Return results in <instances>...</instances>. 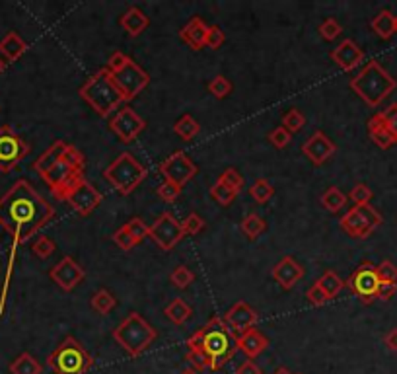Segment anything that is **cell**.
Here are the masks:
<instances>
[{
  "instance_id": "f1b7e54d",
  "label": "cell",
  "mask_w": 397,
  "mask_h": 374,
  "mask_svg": "<svg viewBox=\"0 0 397 374\" xmlns=\"http://www.w3.org/2000/svg\"><path fill=\"white\" fill-rule=\"evenodd\" d=\"M10 374H43V364L32 353H20L8 366Z\"/></svg>"
},
{
  "instance_id": "e575fe53",
  "label": "cell",
  "mask_w": 397,
  "mask_h": 374,
  "mask_svg": "<svg viewBox=\"0 0 397 374\" xmlns=\"http://www.w3.org/2000/svg\"><path fill=\"white\" fill-rule=\"evenodd\" d=\"M347 201H349V197L343 194L339 187H335V185H331V187L322 195V205H324V209H327L329 213H339L343 207L347 205Z\"/></svg>"
},
{
  "instance_id": "d6986e66",
  "label": "cell",
  "mask_w": 397,
  "mask_h": 374,
  "mask_svg": "<svg viewBox=\"0 0 397 374\" xmlns=\"http://www.w3.org/2000/svg\"><path fill=\"white\" fill-rule=\"evenodd\" d=\"M302 152L304 156L312 162L313 166H324L329 158L337 152L335 143L324 133V131H315V133L302 145Z\"/></svg>"
},
{
  "instance_id": "d590c367",
  "label": "cell",
  "mask_w": 397,
  "mask_h": 374,
  "mask_svg": "<svg viewBox=\"0 0 397 374\" xmlns=\"http://www.w3.org/2000/svg\"><path fill=\"white\" fill-rule=\"evenodd\" d=\"M250 195L253 197L255 203L259 205H265L273 195H275V187L271 185V181L265 180V178H259V180L253 181V185L250 187Z\"/></svg>"
},
{
  "instance_id": "c3c4849f",
  "label": "cell",
  "mask_w": 397,
  "mask_h": 374,
  "mask_svg": "<svg viewBox=\"0 0 397 374\" xmlns=\"http://www.w3.org/2000/svg\"><path fill=\"white\" fill-rule=\"evenodd\" d=\"M341 32H343V27L335 18H327L320 24V36L324 37L325 41H335L341 36Z\"/></svg>"
},
{
  "instance_id": "5bb4252c",
  "label": "cell",
  "mask_w": 397,
  "mask_h": 374,
  "mask_svg": "<svg viewBox=\"0 0 397 374\" xmlns=\"http://www.w3.org/2000/svg\"><path fill=\"white\" fill-rule=\"evenodd\" d=\"M345 285L349 287L350 292H354L361 299L362 304H372L374 301H378L380 279L376 273V266L370 261H362L361 266L352 271V275Z\"/></svg>"
},
{
  "instance_id": "7c38bea8",
  "label": "cell",
  "mask_w": 397,
  "mask_h": 374,
  "mask_svg": "<svg viewBox=\"0 0 397 374\" xmlns=\"http://www.w3.org/2000/svg\"><path fill=\"white\" fill-rule=\"evenodd\" d=\"M32 146L25 143L20 135L14 131L10 125L0 127V172L8 174L16 168L27 154Z\"/></svg>"
},
{
  "instance_id": "be15d7a7",
  "label": "cell",
  "mask_w": 397,
  "mask_h": 374,
  "mask_svg": "<svg viewBox=\"0 0 397 374\" xmlns=\"http://www.w3.org/2000/svg\"><path fill=\"white\" fill-rule=\"evenodd\" d=\"M180 374H201V373H199V371H195V369H191V366H189V369H183V371H181Z\"/></svg>"
},
{
  "instance_id": "91938a15",
  "label": "cell",
  "mask_w": 397,
  "mask_h": 374,
  "mask_svg": "<svg viewBox=\"0 0 397 374\" xmlns=\"http://www.w3.org/2000/svg\"><path fill=\"white\" fill-rule=\"evenodd\" d=\"M384 345L387 349L392 351V353H397V327L394 329H389L387 334L384 336Z\"/></svg>"
},
{
  "instance_id": "3957f363",
  "label": "cell",
  "mask_w": 397,
  "mask_h": 374,
  "mask_svg": "<svg viewBox=\"0 0 397 374\" xmlns=\"http://www.w3.org/2000/svg\"><path fill=\"white\" fill-rule=\"evenodd\" d=\"M78 94L99 117H109L113 111L121 109V104H125L123 94L113 80V74L108 69H99L92 74L80 86Z\"/></svg>"
},
{
  "instance_id": "836d02e7",
  "label": "cell",
  "mask_w": 397,
  "mask_h": 374,
  "mask_svg": "<svg viewBox=\"0 0 397 374\" xmlns=\"http://www.w3.org/2000/svg\"><path fill=\"white\" fill-rule=\"evenodd\" d=\"M90 306L96 310L97 314L106 316V314H109L115 306H117V299H115V296H113L108 289H99L92 294Z\"/></svg>"
},
{
  "instance_id": "d6a6232c",
  "label": "cell",
  "mask_w": 397,
  "mask_h": 374,
  "mask_svg": "<svg viewBox=\"0 0 397 374\" xmlns=\"http://www.w3.org/2000/svg\"><path fill=\"white\" fill-rule=\"evenodd\" d=\"M267 230V222L257 213H250L241 220V232L248 240H257Z\"/></svg>"
},
{
  "instance_id": "f35d334b",
  "label": "cell",
  "mask_w": 397,
  "mask_h": 374,
  "mask_svg": "<svg viewBox=\"0 0 397 374\" xmlns=\"http://www.w3.org/2000/svg\"><path fill=\"white\" fill-rule=\"evenodd\" d=\"M206 88H208V94H210V96H215L217 100H224V97H228L230 94H232V90H234L232 82H230L224 74H217V76L208 82Z\"/></svg>"
},
{
  "instance_id": "b9f144b4",
  "label": "cell",
  "mask_w": 397,
  "mask_h": 374,
  "mask_svg": "<svg viewBox=\"0 0 397 374\" xmlns=\"http://www.w3.org/2000/svg\"><path fill=\"white\" fill-rule=\"evenodd\" d=\"M376 273L380 279V285H397V266L389 259H384L380 266H376Z\"/></svg>"
},
{
  "instance_id": "5b68a950",
  "label": "cell",
  "mask_w": 397,
  "mask_h": 374,
  "mask_svg": "<svg viewBox=\"0 0 397 374\" xmlns=\"http://www.w3.org/2000/svg\"><path fill=\"white\" fill-rule=\"evenodd\" d=\"M86 156L82 154V150H78L76 146L69 145L64 154L59 162L49 170L47 174L41 180L47 183V187L51 189L53 197L57 201H62V195L67 194V189L73 185L78 178L84 176Z\"/></svg>"
},
{
  "instance_id": "db71d44e",
  "label": "cell",
  "mask_w": 397,
  "mask_h": 374,
  "mask_svg": "<svg viewBox=\"0 0 397 374\" xmlns=\"http://www.w3.org/2000/svg\"><path fill=\"white\" fill-rule=\"evenodd\" d=\"M306 299L312 302L313 306H324L325 302H329L327 294L322 290V287H320L317 283H313L312 287L306 290Z\"/></svg>"
},
{
  "instance_id": "83f0119b",
  "label": "cell",
  "mask_w": 397,
  "mask_h": 374,
  "mask_svg": "<svg viewBox=\"0 0 397 374\" xmlns=\"http://www.w3.org/2000/svg\"><path fill=\"white\" fill-rule=\"evenodd\" d=\"M370 27L380 39H385V41L392 39L396 36V14L389 10L378 12V16H374V20L370 22Z\"/></svg>"
},
{
  "instance_id": "52a82bcc",
  "label": "cell",
  "mask_w": 397,
  "mask_h": 374,
  "mask_svg": "<svg viewBox=\"0 0 397 374\" xmlns=\"http://www.w3.org/2000/svg\"><path fill=\"white\" fill-rule=\"evenodd\" d=\"M47 366L57 374H84L94 366V359L78 339L67 336L47 357Z\"/></svg>"
},
{
  "instance_id": "7a4b0ae2",
  "label": "cell",
  "mask_w": 397,
  "mask_h": 374,
  "mask_svg": "<svg viewBox=\"0 0 397 374\" xmlns=\"http://www.w3.org/2000/svg\"><path fill=\"white\" fill-rule=\"evenodd\" d=\"M349 88L370 108H380L396 92L397 80L378 60H368L362 71L349 80Z\"/></svg>"
},
{
  "instance_id": "9a60e30c",
  "label": "cell",
  "mask_w": 397,
  "mask_h": 374,
  "mask_svg": "<svg viewBox=\"0 0 397 374\" xmlns=\"http://www.w3.org/2000/svg\"><path fill=\"white\" fill-rule=\"evenodd\" d=\"M183 226L171 213H162L148 230V238L164 252H171L183 240Z\"/></svg>"
},
{
  "instance_id": "9f6ffc18",
  "label": "cell",
  "mask_w": 397,
  "mask_h": 374,
  "mask_svg": "<svg viewBox=\"0 0 397 374\" xmlns=\"http://www.w3.org/2000/svg\"><path fill=\"white\" fill-rule=\"evenodd\" d=\"M203 341H205V327L197 329L193 334L191 338L187 339V349L195 351V349H203Z\"/></svg>"
},
{
  "instance_id": "484cf974",
  "label": "cell",
  "mask_w": 397,
  "mask_h": 374,
  "mask_svg": "<svg viewBox=\"0 0 397 374\" xmlns=\"http://www.w3.org/2000/svg\"><path fill=\"white\" fill-rule=\"evenodd\" d=\"M67 146H69V143H64V141H55L53 145L49 146L47 150L41 154V156L37 158L36 162H34V166L32 168L36 170L37 174L43 178L45 174H47L49 170L53 168L57 162H59L60 158H62V154H64V150H67Z\"/></svg>"
},
{
  "instance_id": "816d5d0a",
  "label": "cell",
  "mask_w": 397,
  "mask_h": 374,
  "mask_svg": "<svg viewBox=\"0 0 397 374\" xmlns=\"http://www.w3.org/2000/svg\"><path fill=\"white\" fill-rule=\"evenodd\" d=\"M158 197L164 201V203H173L178 197L181 195V187H178L176 183H169V181H164L160 187L156 189Z\"/></svg>"
},
{
  "instance_id": "7402d4cb",
  "label": "cell",
  "mask_w": 397,
  "mask_h": 374,
  "mask_svg": "<svg viewBox=\"0 0 397 374\" xmlns=\"http://www.w3.org/2000/svg\"><path fill=\"white\" fill-rule=\"evenodd\" d=\"M234 345H236V349L241 351L248 359H255V357H259L261 353L269 349V339L265 336L261 329H257V327H252V329H248L245 334H240V336H234Z\"/></svg>"
},
{
  "instance_id": "ac0fdd59",
  "label": "cell",
  "mask_w": 397,
  "mask_h": 374,
  "mask_svg": "<svg viewBox=\"0 0 397 374\" xmlns=\"http://www.w3.org/2000/svg\"><path fill=\"white\" fill-rule=\"evenodd\" d=\"M49 277L51 281L64 292H71L74 290L86 277L84 267L80 266L78 261H74V257L71 255H64L57 266H53V269L49 271Z\"/></svg>"
},
{
  "instance_id": "6125c7cd",
  "label": "cell",
  "mask_w": 397,
  "mask_h": 374,
  "mask_svg": "<svg viewBox=\"0 0 397 374\" xmlns=\"http://www.w3.org/2000/svg\"><path fill=\"white\" fill-rule=\"evenodd\" d=\"M6 67H8V60L4 59V57H0V74L6 71Z\"/></svg>"
},
{
  "instance_id": "6f0895ef",
  "label": "cell",
  "mask_w": 397,
  "mask_h": 374,
  "mask_svg": "<svg viewBox=\"0 0 397 374\" xmlns=\"http://www.w3.org/2000/svg\"><path fill=\"white\" fill-rule=\"evenodd\" d=\"M234 374H263V373H261V369H259L252 359H245V361L241 362L240 366L236 369V373Z\"/></svg>"
},
{
  "instance_id": "30bf717a",
  "label": "cell",
  "mask_w": 397,
  "mask_h": 374,
  "mask_svg": "<svg viewBox=\"0 0 397 374\" xmlns=\"http://www.w3.org/2000/svg\"><path fill=\"white\" fill-rule=\"evenodd\" d=\"M368 135L374 141V145L382 150H387L397 145V102L374 113L368 119Z\"/></svg>"
},
{
  "instance_id": "cb8c5ba5",
  "label": "cell",
  "mask_w": 397,
  "mask_h": 374,
  "mask_svg": "<svg viewBox=\"0 0 397 374\" xmlns=\"http://www.w3.org/2000/svg\"><path fill=\"white\" fill-rule=\"evenodd\" d=\"M206 34H208V25L205 24V20H201L199 16L191 18L187 24L181 27L180 37L183 43H187L193 51L205 47Z\"/></svg>"
},
{
  "instance_id": "8d00e7d4",
  "label": "cell",
  "mask_w": 397,
  "mask_h": 374,
  "mask_svg": "<svg viewBox=\"0 0 397 374\" xmlns=\"http://www.w3.org/2000/svg\"><path fill=\"white\" fill-rule=\"evenodd\" d=\"M210 197H213L220 207H230L234 201H236L238 191L230 189L228 185H224L222 181L217 180L213 183V187H210Z\"/></svg>"
},
{
  "instance_id": "4fadbf2b",
  "label": "cell",
  "mask_w": 397,
  "mask_h": 374,
  "mask_svg": "<svg viewBox=\"0 0 397 374\" xmlns=\"http://www.w3.org/2000/svg\"><path fill=\"white\" fill-rule=\"evenodd\" d=\"M111 74H113V80H115V84H117V88L121 90V94H123V100H125V102L134 100V97L145 90L146 86L150 84V76H148V73H146L139 62H134L131 57H129V60L123 65V69H119L117 73Z\"/></svg>"
},
{
  "instance_id": "f907efd6",
  "label": "cell",
  "mask_w": 397,
  "mask_h": 374,
  "mask_svg": "<svg viewBox=\"0 0 397 374\" xmlns=\"http://www.w3.org/2000/svg\"><path fill=\"white\" fill-rule=\"evenodd\" d=\"M269 141H271V145L275 146V148H287L290 145V141H292V135L282 127V125H278L277 129H273L269 137H267Z\"/></svg>"
},
{
  "instance_id": "681fc988",
  "label": "cell",
  "mask_w": 397,
  "mask_h": 374,
  "mask_svg": "<svg viewBox=\"0 0 397 374\" xmlns=\"http://www.w3.org/2000/svg\"><path fill=\"white\" fill-rule=\"evenodd\" d=\"M125 226L129 229V232L134 236V240L139 242V244L145 240V238H148V230H150V226H148V224H146L145 220H143L141 217L131 218Z\"/></svg>"
},
{
  "instance_id": "74e56055",
  "label": "cell",
  "mask_w": 397,
  "mask_h": 374,
  "mask_svg": "<svg viewBox=\"0 0 397 374\" xmlns=\"http://www.w3.org/2000/svg\"><path fill=\"white\" fill-rule=\"evenodd\" d=\"M280 125H282V127H285L290 135L300 133L302 129H304V125H306V117H304V113H302L300 109L292 108V109H289L285 115H282Z\"/></svg>"
},
{
  "instance_id": "7dc6e473",
  "label": "cell",
  "mask_w": 397,
  "mask_h": 374,
  "mask_svg": "<svg viewBox=\"0 0 397 374\" xmlns=\"http://www.w3.org/2000/svg\"><path fill=\"white\" fill-rule=\"evenodd\" d=\"M218 181H222L224 185H228L230 189L238 191L240 194L241 187H243V178L241 174L236 168H226L220 176H218Z\"/></svg>"
},
{
  "instance_id": "f6af8a7d",
  "label": "cell",
  "mask_w": 397,
  "mask_h": 374,
  "mask_svg": "<svg viewBox=\"0 0 397 374\" xmlns=\"http://www.w3.org/2000/svg\"><path fill=\"white\" fill-rule=\"evenodd\" d=\"M347 197H349L354 205H370L374 194L366 183H357V185L350 189V194L347 195Z\"/></svg>"
},
{
  "instance_id": "680465c9",
  "label": "cell",
  "mask_w": 397,
  "mask_h": 374,
  "mask_svg": "<svg viewBox=\"0 0 397 374\" xmlns=\"http://www.w3.org/2000/svg\"><path fill=\"white\" fill-rule=\"evenodd\" d=\"M397 292V285H380L378 289V301H389Z\"/></svg>"
},
{
  "instance_id": "8fae6325",
  "label": "cell",
  "mask_w": 397,
  "mask_h": 374,
  "mask_svg": "<svg viewBox=\"0 0 397 374\" xmlns=\"http://www.w3.org/2000/svg\"><path fill=\"white\" fill-rule=\"evenodd\" d=\"M62 201L73 207L74 213H78L80 217H90L101 205L104 195L82 176L67 189V194L62 195Z\"/></svg>"
},
{
  "instance_id": "603a6c76",
  "label": "cell",
  "mask_w": 397,
  "mask_h": 374,
  "mask_svg": "<svg viewBox=\"0 0 397 374\" xmlns=\"http://www.w3.org/2000/svg\"><path fill=\"white\" fill-rule=\"evenodd\" d=\"M271 275L282 289L290 290L292 287H296L298 281L304 277V267L292 255H285L277 266L273 267Z\"/></svg>"
},
{
  "instance_id": "11a10c76",
  "label": "cell",
  "mask_w": 397,
  "mask_h": 374,
  "mask_svg": "<svg viewBox=\"0 0 397 374\" xmlns=\"http://www.w3.org/2000/svg\"><path fill=\"white\" fill-rule=\"evenodd\" d=\"M127 60H129V57H127L123 51H113L111 57H109L108 67H106V69H108L109 73H117L119 69H123V65H125Z\"/></svg>"
},
{
  "instance_id": "60d3db41",
  "label": "cell",
  "mask_w": 397,
  "mask_h": 374,
  "mask_svg": "<svg viewBox=\"0 0 397 374\" xmlns=\"http://www.w3.org/2000/svg\"><path fill=\"white\" fill-rule=\"evenodd\" d=\"M185 359H187V362L191 364V369L199 371V373H201V371H206V369H213V359L206 355L205 349L187 351Z\"/></svg>"
},
{
  "instance_id": "7bdbcfd3",
  "label": "cell",
  "mask_w": 397,
  "mask_h": 374,
  "mask_svg": "<svg viewBox=\"0 0 397 374\" xmlns=\"http://www.w3.org/2000/svg\"><path fill=\"white\" fill-rule=\"evenodd\" d=\"M181 226H183V234L185 236H197V234H201L206 229V220L201 215H197V213H189L187 218L181 222Z\"/></svg>"
},
{
  "instance_id": "2e32d148",
  "label": "cell",
  "mask_w": 397,
  "mask_h": 374,
  "mask_svg": "<svg viewBox=\"0 0 397 374\" xmlns=\"http://www.w3.org/2000/svg\"><path fill=\"white\" fill-rule=\"evenodd\" d=\"M158 172L164 176L166 181L176 183L178 187H183V185H187L197 176L199 168L195 166V162L183 150H176L164 162H160Z\"/></svg>"
},
{
  "instance_id": "6da1fadb",
  "label": "cell",
  "mask_w": 397,
  "mask_h": 374,
  "mask_svg": "<svg viewBox=\"0 0 397 374\" xmlns=\"http://www.w3.org/2000/svg\"><path fill=\"white\" fill-rule=\"evenodd\" d=\"M55 218V209L27 180H18L0 197V226L24 244Z\"/></svg>"
},
{
  "instance_id": "f5cc1de1",
  "label": "cell",
  "mask_w": 397,
  "mask_h": 374,
  "mask_svg": "<svg viewBox=\"0 0 397 374\" xmlns=\"http://www.w3.org/2000/svg\"><path fill=\"white\" fill-rule=\"evenodd\" d=\"M226 41V36L224 32L218 27V25H208V34H206V43L205 47L208 49H220L222 43Z\"/></svg>"
},
{
  "instance_id": "bcb514c9",
  "label": "cell",
  "mask_w": 397,
  "mask_h": 374,
  "mask_svg": "<svg viewBox=\"0 0 397 374\" xmlns=\"http://www.w3.org/2000/svg\"><path fill=\"white\" fill-rule=\"evenodd\" d=\"M113 242L119 246L123 252H131L132 248H136V246H139V242L134 240V236L129 232V229H127L125 224H123L119 230H115V232H113Z\"/></svg>"
},
{
  "instance_id": "44dd1931",
  "label": "cell",
  "mask_w": 397,
  "mask_h": 374,
  "mask_svg": "<svg viewBox=\"0 0 397 374\" xmlns=\"http://www.w3.org/2000/svg\"><path fill=\"white\" fill-rule=\"evenodd\" d=\"M329 57H331V60L337 65L343 73H350V71H354L359 65H362L364 51H362L352 39H343L337 47L329 53Z\"/></svg>"
},
{
  "instance_id": "277c9868",
  "label": "cell",
  "mask_w": 397,
  "mask_h": 374,
  "mask_svg": "<svg viewBox=\"0 0 397 374\" xmlns=\"http://www.w3.org/2000/svg\"><path fill=\"white\" fill-rule=\"evenodd\" d=\"M111 338L129 357L136 359L152 347V343L158 339V331L139 312H131L111 331Z\"/></svg>"
},
{
  "instance_id": "9c48e42d",
  "label": "cell",
  "mask_w": 397,
  "mask_h": 374,
  "mask_svg": "<svg viewBox=\"0 0 397 374\" xmlns=\"http://www.w3.org/2000/svg\"><path fill=\"white\" fill-rule=\"evenodd\" d=\"M382 222H384V218L372 205H354L341 217L339 226L345 230L350 238L364 240L378 226H382Z\"/></svg>"
},
{
  "instance_id": "f546056e",
  "label": "cell",
  "mask_w": 397,
  "mask_h": 374,
  "mask_svg": "<svg viewBox=\"0 0 397 374\" xmlns=\"http://www.w3.org/2000/svg\"><path fill=\"white\" fill-rule=\"evenodd\" d=\"M164 314L168 318L171 324L176 326H183L189 318L193 316V308L183 301V299H173L168 306L164 308Z\"/></svg>"
},
{
  "instance_id": "94428289",
  "label": "cell",
  "mask_w": 397,
  "mask_h": 374,
  "mask_svg": "<svg viewBox=\"0 0 397 374\" xmlns=\"http://www.w3.org/2000/svg\"><path fill=\"white\" fill-rule=\"evenodd\" d=\"M273 374H294V373H290L287 366H278V369H275V371H273Z\"/></svg>"
},
{
  "instance_id": "4dcf8cb0",
  "label": "cell",
  "mask_w": 397,
  "mask_h": 374,
  "mask_svg": "<svg viewBox=\"0 0 397 374\" xmlns=\"http://www.w3.org/2000/svg\"><path fill=\"white\" fill-rule=\"evenodd\" d=\"M315 283L322 287V290H324L325 294H327V299H329V301L337 299L339 292H341V290H343V287H345V281L339 277L335 271H331V269H329V271H325L324 275L317 279Z\"/></svg>"
},
{
  "instance_id": "1f68e13d",
  "label": "cell",
  "mask_w": 397,
  "mask_h": 374,
  "mask_svg": "<svg viewBox=\"0 0 397 374\" xmlns=\"http://www.w3.org/2000/svg\"><path fill=\"white\" fill-rule=\"evenodd\" d=\"M173 133L178 135L180 139H183V141H193L197 135L201 133V125H199V121H195L193 115L187 113V115H183V117L176 121Z\"/></svg>"
},
{
  "instance_id": "ee69618b",
  "label": "cell",
  "mask_w": 397,
  "mask_h": 374,
  "mask_svg": "<svg viewBox=\"0 0 397 374\" xmlns=\"http://www.w3.org/2000/svg\"><path fill=\"white\" fill-rule=\"evenodd\" d=\"M55 250H57L55 242L51 240L49 236H45V234H41V236L32 244V252H34L39 259H47V257H51V255L55 254Z\"/></svg>"
},
{
  "instance_id": "4316f807",
  "label": "cell",
  "mask_w": 397,
  "mask_h": 374,
  "mask_svg": "<svg viewBox=\"0 0 397 374\" xmlns=\"http://www.w3.org/2000/svg\"><path fill=\"white\" fill-rule=\"evenodd\" d=\"M25 51H27V43L16 32H8L0 39V57H4L8 62H16Z\"/></svg>"
},
{
  "instance_id": "d4e9b609",
  "label": "cell",
  "mask_w": 397,
  "mask_h": 374,
  "mask_svg": "<svg viewBox=\"0 0 397 374\" xmlns=\"http://www.w3.org/2000/svg\"><path fill=\"white\" fill-rule=\"evenodd\" d=\"M119 24L129 36L139 37L145 32L146 27L150 25V20H148V16H146L139 6H131V8H127L125 14L121 16Z\"/></svg>"
},
{
  "instance_id": "e7e4bbea",
  "label": "cell",
  "mask_w": 397,
  "mask_h": 374,
  "mask_svg": "<svg viewBox=\"0 0 397 374\" xmlns=\"http://www.w3.org/2000/svg\"><path fill=\"white\" fill-rule=\"evenodd\" d=\"M396 36H397V16H396Z\"/></svg>"
},
{
  "instance_id": "e0dca14e",
  "label": "cell",
  "mask_w": 397,
  "mask_h": 374,
  "mask_svg": "<svg viewBox=\"0 0 397 374\" xmlns=\"http://www.w3.org/2000/svg\"><path fill=\"white\" fill-rule=\"evenodd\" d=\"M109 129L119 137L121 143H132L146 129V121L131 106H123L109 119Z\"/></svg>"
},
{
  "instance_id": "ffe728a7",
  "label": "cell",
  "mask_w": 397,
  "mask_h": 374,
  "mask_svg": "<svg viewBox=\"0 0 397 374\" xmlns=\"http://www.w3.org/2000/svg\"><path fill=\"white\" fill-rule=\"evenodd\" d=\"M224 322L228 324L234 336H240V334H245L248 329L255 327V324L259 322V314L248 302L238 301L234 306H230V310L224 314Z\"/></svg>"
},
{
  "instance_id": "ab89813d",
  "label": "cell",
  "mask_w": 397,
  "mask_h": 374,
  "mask_svg": "<svg viewBox=\"0 0 397 374\" xmlns=\"http://www.w3.org/2000/svg\"><path fill=\"white\" fill-rule=\"evenodd\" d=\"M169 281H171L173 287H178V289H187V287H191V283L195 281V273H193L187 266H178L171 271Z\"/></svg>"
},
{
  "instance_id": "ba28073f",
  "label": "cell",
  "mask_w": 397,
  "mask_h": 374,
  "mask_svg": "<svg viewBox=\"0 0 397 374\" xmlns=\"http://www.w3.org/2000/svg\"><path fill=\"white\" fill-rule=\"evenodd\" d=\"M203 327H205L203 349L213 359L210 371H220L238 351L234 345V338H232L234 334H232L228 324L224 322V318H220V316H213Z\"/></svg>"
},
{
  "instance_id": "8992f818",
  "label": "cell",
  "mask_w": 397,
  "mask_h": 374,
  "mask_svg": "<svg viewBox=\"0 0 397 374\" xmlns=\"http://www.w3.org/2000/svg\"><path fill=\"white\" fill-rule=\"evenodd\" d=\"M148 178V170L136 160V156L125 150L104 170V180L121 195H131Z\"/></svg>"
}]
</instances>
